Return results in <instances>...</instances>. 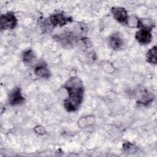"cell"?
I'll return each mask as SVG.
<instances>
[{
	"label": "cell",
	"mask_w": 157,
	"mask_h": 157,
	"mask_svg": "<svg viewBox=\"0 0 157 157\" xmlns=\"http://www.w3.org/2000/svg\"><path fill=\"white\" fill-rule=\"evenodd\" d=\"M114 18L120 23H126L128 20V15L126 10L123 7H113L111 9Z\"/></svg>",
	"instance_id": "277c9868"
},
{
	"label": "cell",
	"mask_w": 157,
	"mask_h": 157,
	"mask_svg": "<svg viewBox=\"0 0 157 157\" xmlns=\"http://www.w3.org/2000/svg\"><path fill=\"white\" fill-rule=\"evenodd\" d=\"M68 96L64 102V106L68 112L76 111L81 105L84 94V86L78 77H71L64 84Z\"/></svg>",
	"instance_id": "6da1fadb"
},
{
	"label": "cell",
	"mask_w": 157,
	"mask_h": 157,
	"mask_svg": "<svg viewBox=\"0 0 157 157\" xmlns=\"http://www.w3.org/2000/svg\"><path fill=\"white\" fill-rule=\"evenodd\" d=\"M156 46L153 47L151 48H150L148 52L147 53L146 58L147 61L151 64H156L157 63V59H156Z\"/></svg>",
	"instance_id": "9c48e42d"
},
{
	"label": "cell",
	"mask_w": 157,
	"mask_h": 157,
	"mask_svg": "<svg viewBox=\"0 0 157 157\" xmlns=\"http://www.w3.org/2000/svg\"><path fill=\"white\" fill-rule=\"evenodd\" d=\"M34 73L36 75L42 78H49L50 76V71L44 66H37L34 69Z\"/></svg>",
	"instance_id": "ba28073f"
},
{
	"label": "cell",
	"mask_w": 157,
	"mask_h": 157,
	"mask_svg": "<svg viewBox=\"0 0 157 157\" xmlns=\"http://www.w3.org/2000/svg\"><path fill=\"white\" fill-rule=\"evenodd\" d=\"M136 39L137 41L142 44L146 45L151 42L152 40V35L150 30L141 29L136 33Z\"/></svg>",
	"instance_id": "5b68a950"
},
{
	"label": "cell",
	"mask_w": 157,
	"mask_h": 157,
	"mask_svg": "<svg viewBox=\"0 0 157 157\" xmlns=\"http://www.w3.org/2000/svg\"><path fill=\"white\" fill-rule=\"evenodd\" d=\"M35 58V55L33 51L31 49H28L26 50L23 53V61L26 63H31Z\"/></svg>",
	"instance_id": "30bf717a"
},
{
	"label": "cell",
	"mask_w": 157,
	"mask_h": 157,
	"mask_svg": "<svg viewBox=\"0 0 157 157\" xmlns=\"http://www.w3.org/2000/svg\"><path fill=\"white\" fill-rule=\"evenodd\" d=\"M1 29L7 30L13 29L17 23V18L12 12H7L1 16Z\"/></svg>",
	"instance_id": "7a4b0ae2"
},
{
	"label": "cell",
	"mask_w": 157,
	"mask_h": 157,
	"mask_svg": "<svg viewBox=\"0 0 157 157\" xmlns=\"http://www.w3.org/2000/svg\"><path fill=\"white\" fill-rule=\"evenodd\" d=\"M25 101L20 88H15L10 94L9 98V104L12 105H17L23 103Z\"/></svg>",
	"instance_id": "8992f818"
},
{
	"label": "cell",
	"mask_w": 157,
	"mask_h": 157,
	"mask_svg": "<svg viewBox=\"0 0 157 157\" xmlns=\"http://www.w3.org/2000/svg\"><path fill=\"white\" fill-rule=\"evenodd\" d=\"M50 21L54 26H62L72 21V19L71 17H67L64 14L56 13L50 17Z\"/></svg>",
	"instance_id": "3957f363"
},
{
	"label": "cell",
	"mask_w": 157,
	"mask_h": 157,
	"mask_svg": "<svg viewBox=\"0 0 157 157\" xmlns=\"http://www.w3.org/2000/svg\"><path fill=\"white\" fill-rule=\"evenodd\" d=\"M36 128L38 129V131H37V130H36V132L37 133L40 134H42L41 132H42L43 134H44V133H45V132H45V131H44V129H43V128H42V127H36Z\"/></svg>",
	"instance_id": "8fae6325"
},
{
	"label": "cell",
	"mask_w": 157,
	"mask_h": 157,
	"mask_svg": "<svg viewBox=\"0 0 157 157\" xmlns=\"http://www.w3.org/2000/svg\"><path fill=\"white\" fill-rule=\"evenodd\" d=\"M123 44V39L118 34L112 35L109 39V44L114 50L120 49L122 47Z\"/></svg>",
	"instance_id": "52a82bcc"
}]
</instances>
